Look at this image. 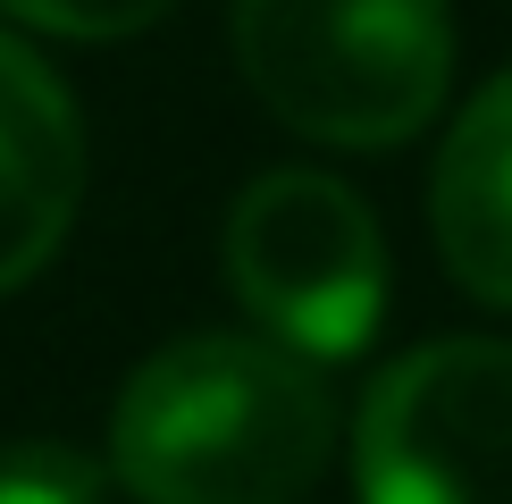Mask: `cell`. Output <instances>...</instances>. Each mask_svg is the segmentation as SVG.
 <instances>
[{"label": "cell", "instance_id": "1", "mask_svg": "<svg viewBox=\"0 0 512 504\" xmlns=\"http://www.w3.org/2000/svg\"><path fill=\"white\" fill-rule=\"evenodd\" d=\"M328 446L336 404L277 336H177L110 412V479L135 504H294Z\"/></svg>", "mask_w": 512, "mask_h": 504}, {"label": "cell", "instance_id": "2", "mask_svg": "<svg viewBox=\"0 0 512 504\" xmlns=\"http://www.w3.org/2000/svg\"><path fill=\"white\" fill-rule=\"evenodd\" d=\"M236 68L269 118L336 152H387L454 76L445 0H236Z\"/></svg>", "mask_w": 512, "mask_h": 504}, {"label": "cell", "instance_id": "8", "mask_svg": "<svg viewBox=\"0 0 512 504\" xmlns=\"http://www.w3.org/2000/svg\"><path fill=\"white\" fill-rule=\"evenodd\" d=\"M0 9L42 26V34H68V42H126L152 17H168L177 0H0Z\"/></svg>", "mask_w": 512, "mask_h": 504}, {"label": "cell", "instance_id": "6", "mask_svg": "<svg viewBox=\"0 0 512 504\" xmlns=\"http://www.w3.org/2000/svg\"><path fill=\"white\" fill-rule=\"evenodd\" d=\"M429 227L462 294L512 311V68L479 84L429 177Z\"/></svg>", "mask_w": 512, "mask_h": 504}, {"label": "cell", "instance_id": "5", "mask_svg": "<svg viewBox=\"0 0 512 504\" xmlns=\"http://www.w3.org/2000/svg\"><path fill=\"white\" fill-rule=\"evenodd\" d=\"M84 202V118L17 34H0V294L51 269Z\"/></svg>", "mask_w": 512, "mask_h": 504}, {"label": "cell", "instance_id": "4", "mask_svg": "<svg viewBox=\"0 0 512 504\" xmlns=\"http://www.w3.org/2000/svg\"><path fill=\"white\" fill-rule=\"evenodd\" d=\"M361 504H512V345L437 336L378 370L353 429Z\"/></svg>", "mask_w": 512, "mask_h": 504}, {"label": "cell", "instance_id": "7", "mask_svg": "<svg viewBox=\"0 0 512 504\" xmlns=\"http://www.w3.org/2000/svg\"><path fill=\"white\" fill-rule=\"evenodd\" d=\"M0 504H101V471L59 437H26L0 446Z\"/></svg>", "mask_w": 512, "mask_h": 504}, {"label": "cell", "instance_id": "3", "mask_svg": "<svg viewBox=\"0 0 512 504\" xmlns=\"http://www.w3.org/2000/svg\"><path fill=\"white\" fill-rule=\"evenodd\" d=\"M227 286L261 336L345 362L378 336L387 311V244L370 202L328 168H269L227 210Z\"/></svg>", "mask_w": 512, "mask_h": 504}]
</instances>
